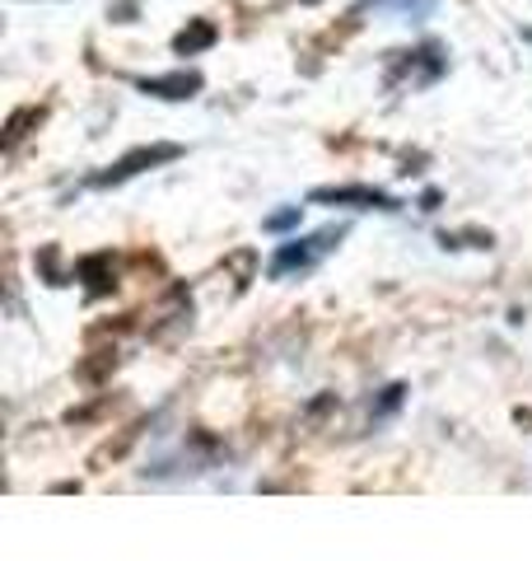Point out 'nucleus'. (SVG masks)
Segmentation results:
<instances>
[{
  "label": "nucleus",
  "instance_id": "obj_1",
  "mask_svg": "<svg viewBox=\"0 0 532 561\" xmlns=\"http://www.w3.org/2000/svg\"><path fill=\"white\" fill-rule=\"evenodd\" d=\"M177 154H183V150H177V146H150V150H131L127 154V160H117L108 173H99V187L103 183H122V179H131V173H140V169H154V164H169V160H177Z\"/></svg>",
  "mask_w": 532,
  "mask_h": 561
},
{
  "label": "nucleus",
  "instance_id": "obj_2",
  "mask_svg": "<svg viewBox=\"0 0 532 561\" xmlns=\"http://www.w3.org/2000/svg\"><path fill=\"white\" fill-rule=\"evenodd\" d=\"M146 94H159V99H192L201 90V76L197 70H173V76H154V80H140Z\"/></svg>",
  "mask_w": 532,
  "mask_h": 561
},
{
  "label": "nucleus",
  "instance_id": "obj_3",
  "mask_svg": "<svg viewBox=\"0 0 532 561\" xmlns=\"http://www.w3.org/2000/svg\"><path fill=\"white\" fill-rule=\"evenodd\" d=\"M313 202H336V206H383V210H393V197H383V192L374 187H323V192H313Z\"/></svg>",
  "mask_w": 532,
  "mask_h": 561
},
{
  "label": "nucleus",
  "instance_id": "obj_4",
  "mask_svg": "<svg viewBox=\"0 0 532 561\" xmlns=\"http://www.w3.org/2000/svg\"><path fill=\"white\" fill-rule=\"evenodd\" d=\"M210 43H216V24H210V20H197L192 28H183V33L173 38V47L183 51V57H192V51H201V47H210Z\"/></svg>",
  "mask_w": 532,
  "mask_h": 561
},
{
  "label": "nucleus",
  "instance_id": "obj_5",
  "mask_svg": "<svg viewBox=\"0 0 532 561\" xmlns=\"http://www.w3.org/2000/svg\"><path fill=\"white\" fill-rule=\"evenodd\" d=\"M299 220V210H280V216H271L266 225H271V230H286V225H294Z\"/></svg>",
  "mask_w": 532,
  "mask_h": 561
}]
</instances>
